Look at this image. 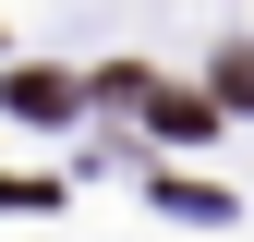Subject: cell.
<instances>
[{"label":"cell","mask_w":254,"mask_h":242,"mask_svg":"<svg viewBox=\"0 0 254 242\" xmlns=\"http://www.w3.org/2000/svg\"><path fill=\"white\" fill-rule=\"evenodd\" d=\"M12 109H37V121H61V109H73V85H61V73H12Z\"/></svg>","instance_id":"obj_1"},{"label":"cell","mask_w":254,"mask_h":242,"mask_svg":"<svg viewBox=\"0 0 254 242\" xmlns=\"http://www.w3.org/2000/svg\"><path fill=\"white\" fill-rule=\"evenodd\" d=\"M218 97H230V109H254V49H230V60H218Z\"/></svg>","instance_id":"obj_2"}]
</instances>
